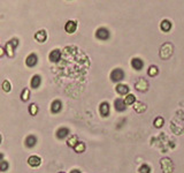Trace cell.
Listing matches in <instances>:
<instances>
[{
	"instance_id": "obj_1",
	"label": "cell",
	"mask_w": 184,
	"mask_h": 173,
	"mask_svg": "<svg viewBox=\"0 0 184 173\" xmlns=\"http://www.w3.org/2000/svg\"><path fill=\"white\" fill-rule=\"evenodd\" d=\"M18 39L16 38H13L9 42L6 43L5 50H6V53H7L8 57H14V50L18 47Z\"/></svg>"
},
{
	"instance_id": "obj_2",
	"label": "cell",
	"mask_w": 184,
	"mask_h": 173,
	"mask_svg": "<svg viewBox=\"0 0 184 173\" xmlns=\"http://www.w3.org/2000/svg\"><path fill=\"white\" fill-rule=\"evenodd\" d=\"M124 78V72L122 68H115L110 73V80L115 83H120Z\"/></svg>"
},
{
	"instance_id": "obj_3",
	"label": "cell",
	"mask_w": 184,
	"mask_h": 173,
	"mask_svg": "<svg viewBox=\"0 0 184 173\" xmlns=\"http://www.w3.org/2000/svg\"><path fill=\"white\" fill-rule=\"evenodd\" d=\"M173 45L169 44V43H166V44H163L161 50H160V57L162 58V59H168L171 54H173Z\"/></svg>"
},
{
	"instance_id": "obj_4",
	"label": "cell",
	"mask_w": 184,
	"mask_h": 173,
	"mask_svg": "<svg viewBox=\"0 0 184 173\" xmlns=\"http://www.w3.org/2000/svg\"><path fill=\"white\" fill-rule=\"evenodd\" d=\"M161 169L163 173H171L174 171V163L169 158H162L161 159Z\"/></svg>"
},
{
	"instance_id": "obj_5",
	"label": "cell",
	"mask_w": 184,
	"mask_h": 173,
	"mask_svg": "<svg viewBox=\"0 0 184 173\" xmlns=\"http://www.w3.org/2000/svg\"><path fill=\"white\" fill-rule=\"evenodd\" d=\"M110 30L107 28H104V27H101V28H98L96 31V38L99 39V41H107V39L110 38Z\"/></svg>"
},
{
	"instance_id": "obj_6",
	"label": "cell",
	"mask_w": 184,
	"mask_h": 173,
	"mask_svg": "<svg viewBox=\"0 0 184 173\" xmlns=\"http://www.w3.org/2000/svg\"><path fill=\"white\" fill-rule=\"evenodd\" d=\"M110 104L107 102H103V103H100V105H99V113H100V116L104 118H106L110 116Z\"/></svg>"
},
{
	"instance_id": "obj_7",
	"label": "cell",
	"mask_w": 184,
	"mask_h": 173,
	"mask_svg": "<svg viewBox=\"0 0 184 173\" xmlns=\"http://www.w3.org/2000/svg\"><path fill=\"white\" fill-rule=\"evenodd\" d=\"M135 88L137 89L138 91L144 92L149 89V83H147V81H146L145 78H139V80L135 83Z\"/></svg>"
},
{
	"instance_id": "obj_8",
	"label": "cell",
	"mask_w": 184,
	"mask_h": 173,
	"mask_svg": "<svg viewBox=\"0 0 184 173\" xmlns=\"http://www.w3.org/2000/svg\"><path fill=\"white\" fill-rule=\"evenodd\" d=\"M69 134H70V131L67 127H60L55 133V136H57L58 140H64L69 136Z\"/></svg>"
},
{
	"instance_id": "obj_9",
	"label": "cell",
	"mask_w": 184,
	"mask_h": 173,
	"mask_svg": "<svg viewBox=\"0 0 184 173\" xmlns=\"http://www.w3.org/2000/svg\"><path fill=\"white\" fill-rule=\"evenodd\" d=\"M38 62V57L37 54L35 53H31V54H29L27 57V59H25V65L28 66V67H35L36 65Z\"/></svg>"
},
{
	"instance_id": "obj_10",
	"label": "cell",
	"mask_w": 184,
	"mask_h": 173,
	"mask_svg": "<svg viewBox=\"0 0 184 173\" xmlns=\"http://www.w3.org/2000/svg\"><path fill=\"white\" fill-rule=\"evenodd\" d=\"M114 106H115V110H116L117 112H124V111L127 110V104L124 102V99H122V98L115 99Z\"/></svg>"
},
{
	"instance_id": "obj_11",
	"label": "cell",
	"mask_w": 184,
	"mask_h": 173,
	"mask_svg": "<svg viewBox=\"0 0 184 173\" xmlns=\"http://www.w3.org/2000/svg\"><path fill=\"white\" fill-rule=\"evenodd\" d=\"M61 110H62V103H61V100H59V99L53 100L52 104H51V112L53 113V114H58V113L61 112Z\"/></svg>"
},
{
	"instance_id": "obj_12",
	"label": "cell",
	"mask_w": 184,
	"mask_h": 173,
	"mask_svg": "<svg viewBox=\"0 0 184 173\" xmlns=\"http://www.w3.org/2000/svg\"><path fill=\"white\" fill-rule=\"evenodd\" d=\"M49 59L51 62H58L61 59V51L59 49H55L53 51H51L49 54Z\"/></svg>"
},
{
	"instance_id": "obj_13",
	"label": "cell",
	"mask_w": 184,
	"mask_h": 173,
	"mask_svg": "<svg viewBox=\"0 0 184 173\" xmlns=\"http://www.w3.org/2000/svg\"><path fill=\"white\" fill-rule=\"evenodd\" d=\"M131 67L134 68L135 71H142L144 67V61L141 58H134L131 60Z\"/></svg>"
},
{
	"instance_id": "obj_14",
	"label": "cell",
	"mask_w": 184,
	"mask_h": 173,
	"mask_svg": "<svg viewBox=\"0 0 184 173\" xmlns=\"http://www.w3.org/2000/svg\"><path fill=\"white\" fill-rule=\"evenodd\" d=\"M115 90H116V92L119 94V95L124 96V95H129V90H130V88H129L127 84L119 83V84L115 87Z\"/></svg>"
},
{
	"instance_id": "obj_15",
	"label": "cell",
	"mask_w": 184,
	"mask_h": 173,
	"mask_svg": "<svg viewBox=\"0 0 184 173\" xmlns=\"http://www.w3.org/2000/svg\"><path fill=\"white\" fill-rule=\"evenodd\" d=\"M28 164L31 167H37L42 164V158L39 156H30L28 158Z\"/></svg>"
},
{
	"instance_id": "obj_16",
	"label": "cell",
	"mask_w": 184,
	"mask_h": 173,
	"mask_svg": "<svg viewBox=\"0 0 184 173\" xmlns=\"http://www.w3.org/2000/svg\"><path fill=\"white\" fill-rule=\"evenodd\" d=\"M76 29H77V23L76 21H68L64 25V30L68 32V34H74L76 31Z\"/></svg>"
},
{
	"instance_id": "obj_17",
	"label": "cell",
	"mask_w": 184,
	"mask_h": 173,
	"mask_svg": "<svg viewBox=\"0 0 184 173\" xmlns=\"http://www.w3.org/2000/svg\"><path fill=\"white\" fill-rule=\"evenodd\" d=\"M35 39L38 43H44L47 39V32L45 30H39L35 34Z\"/></svg>"
},
{
	"instance_id": "obj_18",
	"label": "cell",
	"mask_w": 184,
	"mask_h": 173,
	"mask_svg": "<svg viewBox=\"0 0 184 173\" xmlns=\"http://www.w3.org/2000/svg\"><path fill=\"white\" fill-rule=\"evenodd\" d=\"M42 83V78H40V75H33L31 78V81H30V87L32 89H37L39 88V85Z\"/></svg>"
},
{
	"instance_id": "obj_19",
	"label": "cell",
	"mask_w": 184,
	"mask_h": 173,
	"mask_svg": "<svg viewBox=\"0 0 184 173\" xmlns=\"http://www.w3.org/2000/svg\"><path fill=\"white\" fill-rule=\"evenodd\" d=\"M37 144V138L35 135H29L28 138H25V147L28 148H33Z\"/></svg>"
},
{
	"instance_id": "obj_20",
	"label": "cell",
	"mask_w": 184,
	"mask_h": 173,
	"mask_svg": "<svg viewBox=\"0 0 184 173\" xmlns=\"http://www.w3.org/2000/svg\"><path fill=\"white\" fill-rule=\"evenodd\" d=\"M134 109H135V111H136L137 113H143V112H145L146 110H147V105H146V104H144V103H142V102H138V103H136V104H135Z\"/></svg>"
},
{
	"instance_id": "obj_21",
	"label": "cell",
	"mask_w": 184,
	"mask_h": 173,
	"mask_svg": "<svg viewBox=\"0 0 184 173\" xmlns=\"http://www.w3.org/2000/svg\"><path fill=\"white\" fill-rule=\"evenodd\" d=\"M160 29H161L163 32L170 31V29H171V22L168 21V20H163V21L160 23Z\"/></svg>"
},
{
	"instance_id": "obj_22",
	"label": "cell",
	"mask_w": 184,
	"mask_h": 173,
	"mask_svg": "<svg viewBox=\"0 0 184 173\" xmlns=\"http://www.w3.org/2000/svg\"><path fill=\"white\" fill-rule=\"evenodd\" d=\"M67 144H68V147H70V148H75V147L78 144L77 136H76V135H73V136H70V138H69V140L67 141Z\"/></svg>"
},
{
	"instance_id": "obj_23",
	"label": "cell",
	"mask_w": 184,
	"mask_h": 173,
	"mask_svg": "<svg viewBox=\"0 0 184 173\" xmlns=\"http://www.w3.org/2000/svg\"><path fill=\"white\" fill-rule=\"evenodd\" d=\"M124 102H125V104L128 105H132V104H136V96L132 95V94H129V95H127V97L124 98Z\"/></svg>"
},
{
	"instance_id": "obj_24",
	"label": "cell",
	"mask_w": 184,
	"mask_h": 173,
	"mask_svg": "<svg viewBox=\"0 0 184 173\" xmlns=\"http://www.w3.org/2000/svg\"><path fill=\"white\" fill-rule=\"evenodd\" d=\"M158 73H159V69H158L156 66H150V68L147 69V74H149V76H151V78L156 76Z\"/></svg>"
},
{
	"instance_id": "obj_25",
	"label": "cell",
	"mask_w": 184,
	"mask_h": 173,
	"mask_svg": "<svg viewBox=\"0 0 184 173\" xmlns=\"http://www.w3.org/2000/svg\"><path fill=\"white\" fill-rule=\"evenodd\" d=\"M138 173H151V167L147 164H143L138 169Z\"/></svg>"
},
{
	"instance_id": "obj_26",
	"label": "cell",
	"mask_w": 184,
	"mask_h": 173,
	"mask_svg": "<svg viewBox=\"0 0 184 173\" xmlns=\"http://www.w3.org/2000/svg\"><path fill=\"white\" fill-rule=\"evenodd\" d=\"M30 90H29L28 88H25V89H23V91H22V95H21V99L23 100V102H27L30 97Z\"/></svg>"
},
{
	"instance_id": "obj_27",
	"label": "cell",
	"mask_w": 184,
	"mask_h": 173,
	"mask_svg": "<svg viewBox=\"0 0 184 173\" xmlns=\"http://www.w3.org/2000/svg\"><path fill=\"white\" fill-rule=\"evenodd\" d=\"M163 122H165V120H163V118H161V117H158V118H156L154 119V127H156V128H161L163 126Z\"/></svg>"
},
{
	"instance_id": "obj_28",
	"label": "cell",
	"mask_w": 184,
	"mask_h": 173,
	"mask_svg": "<svg viewBox=\"0 0 184 173\" xmlns=\"http://www.w3.org/2000/svg\"><path fill=\"white\" fill-rule=\"evenodd\" d=\"M75 151L77 152V154H82V152L85 150V144L83 143V142H78V144L75 147Z\"/></svg>"
},
{
	"instance_id": "obj_29",
	"label": "cell",
	"mask_w": 184,
	"mask_h": 173,
	"mask_svg": "<svg viewBox=\"0 0 184 173\" xmlns=\"http://www.w3.org/2000/svg\"><path fill=\"white\" fill-rule=\"evenodd\" d=\"M3 89H4V91H6V92H9L12 90V84L8 80H5V81L3 82Z\"/></svg>"
},
{
	"instance_id": "obj_30",
	"label": "cell",
	"mask_w": 184,
	"mask_h": 173,
	"mask_svg": "<svg viewBox=\"0 0 184 173\" xmlns=\"http://www.w3.org/2000/svg\"><path fill=\"white\" fill-rule=\"evenodd\" d=\"M29 112H30L31 116H36L37 112H38V106L36 105V104H31L30 107H29Z\"/></svg>"
},
{
	"instance_id": "obj_31",
	"label": "cell",
	"mask_w": 184,
	"mask_h": 173,
	"mask_svg": "<svg viewBox=\"0 0 184 173\" xmlns=\"http://www.w3.org/2000/svg\"><path fill=\"white\" fill-rule=\"evenodd\" d=\"M8 167H9L8 162H6V160H1V162H0V170H1L3 172H6L8 170Z\"/></svg>"
},
{
	"instance_id": "obj_32",
	"label": "cell",
	"mask_w": 184,
	"mask_h": 173,
	"mask_svg": "<svg viewBox=\"0 0 184 173\" xmlns=\"http://www.w3.org/2000/svg\"><path fill=\"white\" fill-rule=\"evenodd\" d=\"M70 173H81V171L79 170H73V171H70Z\"/></svg>"
},
{
	"instance_id": "obj_33",
	"label": "cell",
	"mask_w": 184,
	"mask_h": 173,
	"mask_svg": "<svg viewBox=\"0 0 184 173\" xmlns=\"http://www.w3.org/2000/svg\"><path fill=\"white\" fill-rule=\"evenodd\" d=\"M60 173H64V172H60Z\"/></svg>"
}]
</instances>
